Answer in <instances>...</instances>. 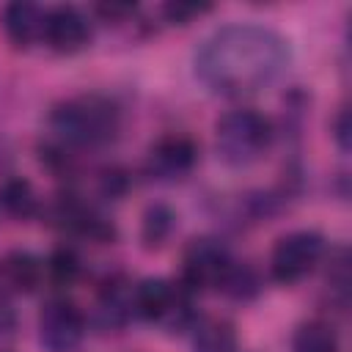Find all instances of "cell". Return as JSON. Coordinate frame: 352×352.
<instances>
[{
    "label": "cell",
    "mask_w": 352,
    "mask_h": 352,
    "mask_svg": "<svg viewBox=\"0 0 352 352\" xmlns=\"http://www.w3.org/2000/svg\"><path fill=\"white\" fill-rule=\"evenodd\" d=\"M289 63L286 41L261 25H226L195 52V74L223 96H245L267 88Z\"/></svg>",
    "instance_id": "cell-1"
},
{
    "label": "cell",
    "mask_w": 352,
    "mask_h": 352,
    "mask_svg": "<svg viewBox=\"0 0 352 352\" xmlns=\"http://www.w3.org/2000/svg\"><path fill=\"white\" fill-rule=\"evenodd\" d=\"M52 132L72 146H99L118 132V107L104 96H77L58 104L50 116Z\"/></svg>",
    "instance_id": "cell-2"
},
{
    "label": "cell",
    "mask_w": 352,
    "mask_h": 352,
    "mask_svg": "<svg viewBox=\"0 0 352 352\" xmlns=\"http://www.w3.org/2000/svg\"><path fill=\"white\" fill-rule=\"evenodd\" d=\"M272 143V124L256 110H231L214 124V146L223 162L242 168L256 162Z\"/></svg>",
    "instance_id": "cell-3"
},
{
    "label": "cell",
    "mask_w": 352,
    "mask_h": 352,
    "mask_svg": "<svg viewBox=\"0 0 352 352\" xmlns=\"http://www.w3.org/2000/svg\"><path fill=\"white\" fill-rule=\"evenodd\" d=\"M322 253H324L322 234H316V231H292V234H286L275 242L270 270H272L275 280L294 283V280L305 278L319 264Z\"/></svg>",
    "instance_id": "cell-4"
},
{
    "label": "cell",
    "mask_w": 352,
    "mask_h": 352,
    "mask_svg": "<svg viewBox=\"0 0 352 352\" xmlns=\"http://www.w3.org/2000/svg\"><path fill=\"white\" fill-rule=\"evenodd\" d=\"M85 336V316L69 300H50L38 314V341L47 352H74Z\"/></svg>",
    "instance_id": "cell-5"
},
{
    "label": "cell",
    "mask_w": 352,
    "mask_h": 352,
    "mask_svg": "<svg viewBox=\"0 0 352 352\" xmlns=\"http://www.w3.org/2000/svg\"><path fill=\"white\" fill-rule=\"evenodd\" d=\"M231 256L228 250L209 236L192 239L184 250V267H182V286L184 292H195L204 286H217L223 272L228 270Z\"/></svg>",
    "instance_id": "cell-6"
},
{
    "label": "cell",
    "mask_w": 352,
    "mask_h": 352,
    "mask_svg": "<svg viewBox=\"0 0 352 352\" xmlns=\"http://www.w3.org/2000/svg\"><path fill=\"white\" fill-rule=\"evenodd\" d=\"M52 50L58 52H77L88 44L91 28L82 11L74 6H55L44 11V36H41Z\"/></svg>",
    "instance_id": "cell-7"
},
{
    "label": "cell",
    "mask_w": 352,
    "mask_h": 352,
    "mask_svg": "<svg viewBox=\"0 0 352 352\" xmlns=\"http://www.w3.org/2000/svg\"><path fill=\"white\" fill-rule=\"evenodd\" d=\"M198 146L187 135H165L148 151V170L160 179H182L192 170Z\"/></svg>",
    "instance_id": "cell-8"
},
{
    "label": "cell",
    "mask_w": 352,
    "mask_h": 352,
    "mask_svg": "<svg viewBox=\"0 0 352 352\" xmlns=\"http://www.w3.org/2000/svg\"><path fill=\"white\" fill-rule=\"evenodd\" d=\"M3 30L14 47H28L44 36V11L33 3H8L3 8Z\"/></svg>",
    "instance_id": "cell-9"
},
{
    "label": "cell",
    "mask_w": 352,
    "mask_h": 352,
    "mask_svg": "<svg viewBox=\"0 0 352 352\" xmlns=\"http://www.w3.org/2000/svg\"><path fill=\"white\" fill-rule=\"evenodd\" d=\"M0 278L16 292H33L41 283V261L28 250H11L0 261Z\"/></svg>",
    "instance_id": "cell-10"
},
{
    "label": "cell",
    "mask_w": 352,
    "mask_h": 352,
    "mask_svg": "<svg viewBox=\"0 0 352 352\" xmlns=\"http://www.w3.org/2000/svg\"><path fill=\"white\" fill-rule=\"evenodd\" d=\"M195 352H234L236 336L226 319H206L195 327Z\"/></svg>",
    "instance_id": "cell-11"
},
{
    "label": "cell",
    "mask_w": 352,
    "mask_h": 352,
    "mask_svg": "<svg viewBox=\"0 0 352 352\" xmlns=\"http://www.w3.org/2000/svg\"><path fill=\"white\" fill-rule=\"evenodd\" d=\"M173 226H176V214L170 212V206H165V204H151V206L146 209V214H143V228H140L146 248H162V245L168 242Z\"/></svg>",
    "instance_id": "cell-12"
},
{
    "label": "cell",
    "mask_w": 352,
    "mask_h": 352,
    "mask_svg": "<svg viewBox=\"0 0 352 352\" xmlns=\"http://www.w3.org/2000/svg\"><path fill=\"white\" fill-rule=\"evenodd\" d=\"M0 204L8 214L14 217H30L36 214L38 209V201H36V192L30 187V182L25 179H8L3 187H0Z\"/></svg>",
    "instance_id": "cell-13"
},
{
    "label": "cell",
    "mask_w": 352,
    "mask_h": 352,
    "mask_svg": "<svg viewBox=\"0 0 352 352\" xmlns=\"http://www.w3.org/2000/svg\"><path fill=\"white\" fill-rule=\"evenodd\" d=\"M292 352H338V338L330 324L308 322L294 333Z\"/></svg>",
    "instance_id": "cell-14"
},
{
    "label": "cell",
    "mask_w": 352,
    "mask_h": 352,
    "mask_svg": "<svg viewBox=\"0 0 352 352\" xmlns=\"http://www.w3.org/2000/svg\"><path fill=\"white\" fill-rule=\"evenodd\" d=\"M217 289L234 300H250L258 292V275L253 272V267L231 261L228 270L223 272V278L217 280Z\"/></svg>",
    "instance_id": "cell-15"
},
{
    "label": "cell",
    "mask_w": 352,
    "mask_h": 352,
    "mask_svg": "<svg viewBox=\"0 0 352 352\" xmlns=\"http://www.w3.org/2000/svg\"><path fill=\"white\" fill-rule=\"evenodd\" d=\"M47 270H50V278H52L55 283L69 286V283H74L77 275H80V258H77V253H74L72 248H58V250L50 256Z\"/></svg>",
    "instance_id": "cell-16"
},
{
    "label": "cell",
    "mask_w": 352,
    "mask_h": 352,
    "mask_svg": "<svg viewBox=\"0 0 352 352\" xmlns=\"http://www.w3.org/2000/svg\"><path fill=\"white\" fill-rule=\"evenodd\" d=\"M162 11H165V16H168L173 25H187V22H192L195 16L212 11V6H209V3H168Z\"/></svg>",
    "instance_id": "cell-17"
},
{
    "label": "cell",
    "mask_w": 352,
    "mask_h": 352,
    "mask_svg": "<svg viewBox=\"0 0 352 352\" xmlns=\"http://www.w3.org/2000/svg\"><path fill=\"white\" fill-rule=\"evenodd\" d=\"M132 11H135L132 3H102V6H96V14H102L107 22L124 19V16H129Z\"/></svg>",
    "instance_id": "cell-18"
},
{
    "label": "cell",
    "mask_w": 352,
    "mask_h": 352,
    "mask_svg": "<svg viewBox=\"0 0 352 352\" xmlns=\"http://www.w3.org/2000/svg\"><path fill=\"white\" fill-rule=\"evenodd\" d=\"M102 187H104V192L116 195V192H121V190L126 187V179H124V173H118V170H107L104 179H102Z\"/></svg>",
    "instance_id": "cell-19"
},
{
    "label": "cell",
    "mask_w": 352,
    "mask_h": 352,
    "mask_svg": "<svg viewBox=\"0 0 352 352\" xmlns=\"http://www.w3.org/2000/svg\"><path fill=\"white\" fill-rule=\"evenodd\" d=\"M14 324H16L14 308H11V302H8L6 297H0V333H8V330H14Z\"/></svg>",
    "instance_id": "cell-20"
},
{
    "label": "cell",
    "mask_w": 352,
    "mask_h": 352,
    "mask_svg": "<svg viewBox=\"0 0 352 352\" xmlns=\"http://www.w3.org/2000/svg\"><path fill=\"white\" fill-rule=\"evenodd\" d=\"M346 110H341L338 113V118H336V140H338V146L341 148H349V126H346Z\"/></svg>",
    "instance_id": "cell-21"
}]
</instances>
